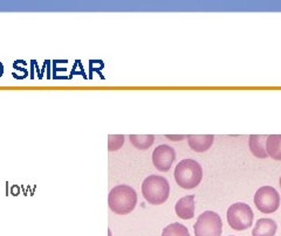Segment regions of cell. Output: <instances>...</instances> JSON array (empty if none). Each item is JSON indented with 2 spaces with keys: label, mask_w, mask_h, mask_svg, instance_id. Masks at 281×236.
I'll list each match as a JSON object with an SVG mask.
<instances>
[{
  "label": "cell",
  "mask_w": 281,
  "mask_h": 236,
  "mask_svg": "<svg viewBox=\"0 0 281 236\" xmlns=\"http://www.w3.org/2000/svg\"><path fill=\"white\" fill-rule=\"evenodd\" d=\"M137 204V193L128 185H117L108 195V205L114 213L120 215L129 214Z\"/></svg>",
  "instance_id": "1"
},
{
  "label": "cell",
  "mask_w": 281,
  "mask_h": 236,
  "mask_svg": "<svg viewBox=\"0 0 281 236\" xmlns=\"http://www.w3.org/2000/svg\"><path fill=\"white\" fill-rule=\"evenodd\" d=\"M142 194L151 205H162L170 195V185L164 177L151 174L142 184Z\"/></svg>",
  "instance_id": "2"
},
{
  "label": "cell",
  "mask_w": 281,
  "mask_h": 236,
  "mask_svg": "<svg viewBox=\"0 0 281 236\" xmlns=\"http://www.w3.org/2000/svg\"><path fill=\"white\" fill-rule=\"evenodd\" d=\"M203 170L199 162L194 159H183L175 168V179L178 186L185 189H192L201 184Z\"/></svg>",
  "instance_id": "3"
},
{
  "label": "cell",
  "mask_w": 281,
  "mask_h": 236,
  "mask_svg": "<svg viewBox=\"0 0 281 236\" xmlns=\"http://www.w3.org/2000/svg\"><path fill=\"white\" fill-rule=\"evenodd\" d=\"M253 211L247 204L236 203L231 205L228 210V222L234 230H245L252 226Z\"/></svg>",
  "instance_id": "4"
},
{
  "label": "cell",
  "mask_w": 281,
  "mask_h": 236,
  "mask_svg": "<svg viewBox=\"0 0 281 236\" xmlns=\"http://www.w3.org/2000/svg\"><path fill=\"white\" fill-rule=\"evenodd\" d=\"M195 236H221L223 222L219 214L212 211H206L198 216L194 226Z\"/></svg>",
  "instance_id": "5"
},
{
  "label": "cell",
  "mask_w": 281,
  "mask_h": 236,
  "mask_svg": "<svg viewBox=\"0 0 281 236\" xmlns=\"http://www.w3.org/2000/svg\"><path fill=\"white\" fill-rule=\"evenodd\" d=\"M255 204L258 210L265 214L274 213L280 206V195L274 187L263 186L256 192Z\"/></svg>",
  "instance_id": "6"
},
{
  "label": "cell",
  "mask_w": 281,
  "mask_h": 236,
  "mask_svg": "<svg viewBox=\"0 0 281 236\" xmlns=\"http://www.w3.org/2000/svg\"><path fill=\"white\" fill-rule=\"evenodd\" d=\"M175 150L167 144L159 145L152 152V162L155 167L162 172H167L170 170L172 162L175 161Z\"/></svg>",
  "instance_id": "7"
},
{
  "label": "cell",
  "mask_w": 281,
  "mask_h": 236,
  "mask_svg": "<svg viewBox=\"0 0 281 236\" xmlns=\"http://www.w3.org/2000/svg\"><path fill=\"white\" fill-rule=\"evenodd\" d=\"M175 212L178 218L190 220L195 216V195H186L180 198L175 205Z\"/></svg>",
  "instance_id": "8"
},
{
  "label": "cell",
  "mask_w": 281,
  "mask_h": 236,
  "mask_svg": "<svg viewBox=\"0 0 281 236\" xmlns=\"http://www.w3.org/2000/svg\"><path fill=\"white\" fill-rule=\"evenodd\" d=\"M213 134H189L188 143L190 148L196 152H205L213 144Z\"/></svg>",
  "instance_id": "9"
},
{
  "label": "cell",
  "mask_w": 281,
  "mask_h": 236,
  "mask_svg": "<svg viewBox=\"0 0 281 236\" xmlns=\"http://www.w3.org/2000/svg\"><path fill=\"white\" fill-rule=\"evenodd\" d=\"M266 139L267 134H251L248 138V146L253 156L257 158H265L268 157L267 151H266Z\"/></svg>",
  "instance_id": "10"
},
{
  "label": "cell",
  "mask_w": 281,
  "mask_h": 236,
  "mask_svg": "<svg viewBox=\"0 0 281 236\" xmlns=\"http://www.w3.org/2000/svg\"><path fill=\"white\" fill-rule=\"evenodd\" d=\"M278 224L273 219L263 218L256 222L252 230V236H274Z\"/></svg>",
  "instance_id": "11"
},
{
  "label": "cell",
  "mask_w": 281,
  "mask_h": 236,
  "mask_svg": "<svg viewBox=\"0 0 281 236\" xmlns=\"http://www.w3.org/2000/svg\"><path fill=\"white\" fill-rule=\"evenodd\" d=\"M267 154L273 159L281 160V134H269L266 139Z\"/></svg>",
  "instance_id": "12"
},
{
  "label": "cell",
  "mask_w": 281,
  "mask_h": 236,
  "mask_svg": "<svg viewBox=\"0 0 281 236\" xmlns=\"http://www.w3.org/2000/svg\"><path fill=\"white\" fill-rule=\"evenodd\" d=\"M130 142L135 148L140 150H147L153 144L155 136L153 134H130Z\"/></svg>",
  "instance_id": "13"
},
{
  "label": "cell",
  "mask_w": 281,
  "mask_h": 236,
  "mask_svg": "<svg viewBox=\"0 0 281 236\" xmlns=\"http://www.w3.org/2000/svg\"><path fill=\"white\" fill-rule=\"evenodd\" d=\"M162 236H190V233L184 224L174 222L164 228L162 231Z\"/></svg>",
  "instance_id": "14"
},
{
  "label": "cell",
  "mask_w": 281,
  "mask_h": 236,
  "mask_svg": "<svg viewBox=\"0 0 281 236\" xmlns=\"http://www.w3.org/2000/svg\"><path fill=\"white\" fill-rule=\"evenodd\" d=\"M124 143V136L123 134H109L108 137V150L116 151L121 149Z\"/></svg>",
  "instance_id": "15"
},
{
  "label": "cell",
  "mask_w": 281,
  "mask_h": 236,
  "mask_svg": "<svg viewBox=\"0 0 281 236\" xmlns=\"http://www.w3.org/2000/svg\"><path fill=\"white\" fill-rule=\"evenodd\" d=\"M165 137L168 139H170V141H182V139L188 138V136L185 134H179V136H171V134H165Z\"/></svg>",
  "instance_id": "16"
},
{
  "label": "cell",
  "mask_w": 281,
  "mask_h": 236,
  "mask_svg": "<svg viewBox=\"0 0 281 236\" xmlns=\"http://www.w3.org/2000/svg\"><path fill=\"white\" fill-rule=\"evenodd\" d=\"M3 74H4V65L2 62H0V77L3 76Z\"/></svg>",
  "instance_id": "17"
},
{
  "label": "cell",
  "mask_w": 281,
  "mask_h": 236,
  "mask_svg": "<svg viewBox=\"0 0 281 236\" xmlns=\"http://www.w3.org/2000/svg\"><path fill=\"white\" fill-rule=\"evenodd\" d=\"M280 187H281V178H280Z\"/></svg>",
  "instance_id": "18"
},
{
  "label": "cell",
  "mask_w": 281,
  "mask_h": 236,
  "mask_svg": "<svg viewBox=\"0 0 281 236\" xmlns=\"http://www.w3.org/2000/svg\"><path fill=\"white\" fill-rule=\"evenodd\" d=\"M230 236H233V235H230Z\"/></svg>",
  "instance_id": "19"
}]
</instances>
